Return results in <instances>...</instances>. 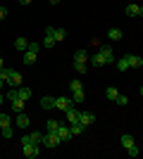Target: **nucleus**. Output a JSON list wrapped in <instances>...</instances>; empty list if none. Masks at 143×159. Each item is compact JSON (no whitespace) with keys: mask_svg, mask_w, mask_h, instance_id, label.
<instances>
[{"mask_svg":"<svg viewBox=\"0 0 143 159\" xmlns=\"http://www.w3.org/2000/svg\"><path fill=\"white\" fill-rule=\"evenodd\" d=\"M0 79L5 81L10 88H19L21 86V74L17 69H7V66H0Z\"/></svg>","mask_w":143,"mask_h":159,"instance_id":"1","label":"nucleus"},{"mask_svg":"<svg viewBox=\"0 0 143 159\" xmlns=\"http://www.w3.org/2000/svg\"><path fill=\"white\" fill-rule=\"evenodd\" d=\"M38 50H41V43H36V40H29V48L21 52V62L26 66H31L36 62V55H38Z\"/></svg>","mask_w":143,"mask_h":159,"instance_id":"2","label":"nucleus"},{"mask_svg":"<svg viewBox=\"0 0 143 159\" xmlns=\"http://www.w3.org/2000/svg\"><path fill=\"white\" fill-rule=\"evenodd\" d=\"M60 143H62V140H60V135H57V133H50V131L43 133V140H41V145H43V147L53 150V147H57Z\"/></svg>","mask_w":143,"mask_h":159,"instance_id":"3","label":"nucleus"},{"mask_svg":"<svg viewBox=\"0 0 143 159\" xmlns=\"http://www.w3.org/2000/svg\"><path fill=\"white\" fill-rule=\"evenodd\" d=\"M21 152H24V157L36 159L41 154V145H36V143H21Z\"/></svg>","mask_w":143,"mask_h":159,"instance_id":"4","label":"nucleus"},{"mask_svg":"<svg viewBox=\"0 0 143 159\" xmlns=\"http://www.w3.org/2000/svg\"><path fill=\"white\" fill-rule=\"evenodd\" d=\"M45 36H53L55 40H64L67 38V31H64V29H57V26H45Z\"/></svg>","mask_w":143,"mask_h":159,"instance_id":"5","label":"nucleus"},{"mask_svg":"<svg viewBox=\"0 0 143 159\" xmlns=\"http://www.w3.org/2000/svg\"><path fill=\"white\" fill-rule=\"evenodd\" d=\"M79 109H76V107H67V109H64V116H67V121H69V126H72V124H79Z\"/></svg>","mask_w":143,"mask_h":159,"instance_id":"6","label":"nucleus"},{"mask_svg":"<svg viewBox=\"0 0 143 159\" xmlns=\"http://www.w3.org/2000/svg\"><path fill=\"white\" fill-rule=\"evenodd\" d=\"M79 124H81L83 128H88L91 124H95V114H91V112H81V114H79Z\"/></svg>","mask_w":143,"mask_h":159,"instance_id":"7","label":"nucleus"},{"mask_svg":"<svg viewBox=\"0 0 143 159\" xmlns=\"http://www.w3.org/2000/svg\"><path fill=\"white\" fill-rule=\"evenodd\" d=\"M67 107H72V98H69V95H64V98H55V109L64 112Z\"/></svg>","mask_w":143,"mask_h":159,"instance_id":"8","label":"nucleus"},{"mask_svg":"<svg viewBox=\"0 0 143 159\" xmlns=\"http://www.w3.org/2000/svg\"><path fill=\"white\" fill-rule=\"evenodd\" d=\"M57 135H60V140H62V143H67V140L72 138V128H69L67 124H62V121H60V128H57Z\"/></svg>","mask_w":143,"mask_h":159,"instance_id":"9","label":"nucleus"},{"mask_svg":"<svg viewBox=\"0 0 143 159\" xmlns=\"http://www.w3.org/2000/svg\"><path fill=\"white\" fill-rule=\"evenodd\" d=\"M98 52L105 57V64H112V62H115V52H112V48H110V45H102Z\"/></svg>","mask_w":143,"mask_h":159,"instance_id":"10","label":"nucleus"},{"mask_svg":"<svg viewBox=\"0 0 143 159\" xmlns=\"http://www.w3.org/2000/svg\"><path fill=\"white\" fill-rule=\"evenodd\" d=\"M88 57H91V55L86 52V50H76L74 57H72V62H74V64H86V62H88Z\"/></svg>","mask_w":143,"mask_h":159,"instance_id":"11","label":"nucleus"},{"mask_svg":"<svg viewBox=\"0 0 143 159\" xmlns=\"http://www.w3.org/2000/svg\"><path fill=\"white\" fill-rule=\"evenodd\" d=\"M88 62H91V66H93V69H100V66H105V57H102L100 52L91 55V57H88Z\"/></svg>","mask_w":143,"mask_h":159,"instance_id":"12","label":"nucleus"},{"mask_svg":"<svg viewBox=\"0 0 143 159\" xmlns=\"http://www.w3.org/2000/svg\"><path fill=\"white\" fill-rule=\"evenodd\" d=\"M119 143H122V147H124V150H129V147H134V145H136V140H134V135H131V133H124L122 138H119Z\"/></svg>","mask_w":143,"mask_h":159,"instance_id":"13","label":"nucleus"},{"mask_svg":"<svg viewBox=\"0 0 143 159\" xmlns=\"http://www.w3.org/2000/svg\"><path fill=\"white\" fill-rule=\"evenodd\" d=\"M10 105H12V112H24V107H26V100L14 98V100H10Z\"/></svg>","mask_w":143,"mask_h":159,"instance_id":"14","label":"nucleus"},{"mask_svg":"<svg viewBox=\"0 0 143 159\" xmlns=\"http://www.w3.org/2000/svg\"><path fill=\"white\" fill-rule=\"evenodd\" d=\"M29 124H31V121H29L26 114H24V112H17V126L24 131V128H29Z\"/></svg>","mask_w":143,"mask_h":159,"instance_id":"15","label":"nucleus"},{"mask_svg":"<svg viewBox=\"0 0 143 159\" xmlns=\"http://www.w3.org/2000/svg\"><path fill=\"white\" fill-rule=\"evenodd\" d=\"M143 66V60L138 55H129V69H141Z\"/></svg>","mask_w":143,"mask_h":159,"instance_id":"16","label":"nucleus"},{"mask_svg":"<svg viewBox=\"0 0 143 159\" xmlns=\"http://www.w3.org/2000/svg\"><path fill=\"white\" fill-rule=\"evenodd\" d=\"M122 36H124L122 29H117V26H112V29L107 31V38H110V40H122Z\"/></svg>","mask_w":143,"mask_h":159,"instance_id":"17","label":"nucleus"},{"mask_svg":"<svg viewBox=\"0 0 143 159\" xmlns=\"http://www.w3.org/2000/svg\"><path fill=\"white\" fill-rule=\"evenodd\" d=\"M31 95H34V93H31V88H26V86H19V88H17V98H21V100H29Z\"/></svg>","mask_w":143,"mask_h":159,"instance_id":"18","label":"nucleus"},{"mask_svg":"<svg viewBox=\"0 0 143 159\" xmlns=\"http://www.w3.org/2000/svg\"><path fill=\"white\" fill-rule=\"evenodd\" d=\"M115 64H117V69H119V71H126V69H129V55L119 57V60H117Z\"/></svg>","mask_w":143,"mask_h":159,"instance_id":"19","label":"nucleus"},{"mask_svg":"<svg viewBox=\"0 0 143 159\" xmlns=\"http://www.w3.org/2000/svg\"><path fill=\"white\" fill-rule=\"evenodd\" d=\"M69 90H72V93H79V90H83L81 81H79V79H72V81H69Z\"/></svg>","mask_w":143,"mask_h":159,"instance_id":"20","label":"nucleus"},{"mask_svg":"<svg viewBox=\"0 0 143 159\" xmlns=\"http://www.w3.org/2000/svg\"><path fill=\"white\" fill-rule=\"evenodd\" d=\"M41 107L43 109H55V98H41Z\"/></svg>","mask_w":143,"mask_h":159,"instance_id":"21","label":"nucleus"},{"mask_svg":"<svg viewBox=\"0 0 143 159\" xmlns=\"http://www.w3.org/2000/svg\"><path fill=\"white\" fill-rule=\"evenodd\" d=\"M14 48H17L19 52H24V50L29 48V40L26 38H17V40H14Z\"/></svg>","mask_w":143,"mask_h":159,"instance_id":"22","label":"nucleus"},{"mask_svg":"<svg viewBox=\"0 0 143 159\" xmlns=\"http://www.w3.org/2000/svg\"><path fill=\"white\" fill-rule=\"evenodd\" d=\"M105 95H107V100H112V102H115V100L119 98V90H117L115 86H110L107 90H105Z\"/></svg>","mask_w":143,"mask_h":159,"instance_id":"23","label":"nucleus"},{"mask_svg":"<svg viewBox=\"0 0 143 159\" xmlns=\"http://www.w3.org/2000/svg\"><path fill=\"white\" fill-rule=\"evenodd\" d=\"M57 128H60V121H57V119H48V131L57 133Z\"/></svg>","mask_w":143,"mask_h":159,"instance_id":"24","label":"nucleus"},{"mask_svg":"<svg viewBox=\"0 0 143 159\" xmlns=\"http://www.w3.org/2000/svg\"><path fill=\"white\" fill-rule=\"evenodd\" d=\"M0 133H2L5 138H12V135H14V128H12V124H10V126H2V128H0Z\"/></svg>","mask_w":143,"mask_h":159,"instance_id":"25","label":"nucleus"},{"mask_svg":"<svg viewBox=\"0 0 143 159\" xmlns=\"http://www.w3.org/2000/svg\"><path fill=\"white\" fill-rule=\"evenodd\" d=\"M10 124H12V116H10V114H0V128L10 126Z\"/></svg>","mask_w":143,"mask_h":159,"instance_id":"26","label":"nucleus"},{"mask_svg":"<svg viewBox=\"0 0 143 159\" xmlns=\"http://www.w3.org/2000/svg\"><path fill=\"white\" fill-rule=\"evenodd\" d=\"M126 17H138V5H126Z\"/></svg>","mask_w":143,"mask_h":159,"instance_id":"27","label":"nucleus"},{"mask_svg":"<svg viewBox=\"0 0 143 159\" xmlns=\"http://www.w3.org/2000/svg\"><path fill=\"white\" fill-rule=\"evenodd\" d=\"M55 43H57V40H55L53 36H45V38H43V43H41V45H43V48H53Z\"/></svg>","mask_w":143,"mask_h":159,"instance_id":"28","label":"nucleus"},{"mask_svg":"<svg viewBox=\"0 0 143 159\" xmlns=\"http://www.w3.org/2000/svg\"><path fill=\"white\" fill-rule=\"evenodd\" d=\"M74 64V62H72ZM74 71L76 74H88V64H74Z\"/></svg>","mask_w":143,"mask_h":159,"instance_id":"29","label":"nucleus"},{"mask_svg":"<svg viewBox=\"0 0 143 159\" xmlns=\"http://www.w3.org/2000/svg\"><path fill=\"white\" fill-rule=\"evenodd\" d=\"M69 128H72V135H79V133H83V131H86V128H83L81 124H72Z\"/></svg>","mask_w":143,"mask_h":159,"instance_id":"30","label":"nucleus"},{"mask_svg":"<svg viewBox=\"0 0 143 159\" xmlns=\"http://www.w3.org/2000/svg\"><path fill=\"white\" fill-rule=\"evenodd\" d=\"M72 100H74V102H83V100H86V93H83V90H79V93H72Z\"/></svg>","mask_w":143,"mask_h":159,"instance_id":"31","label":"nucleus"},{"mask_svg":"<svg viewBox=\"0 0 143 159\" xmlns=\"http://www.w3.org/2000/svg\"><path fill=\"white\" fill-rule=\"evenodd\" d=\"M115 102H117L119 107H126V105H129V98H126V95H119V98H117Z\"/></svg>","mask_w":143,"mask_h":159,"instance_id":"32","label":"nucleus"},{"mask_svg":"<svg viewBox=\"0 0 143 159\" xmlns=\"http://www.w3.org/2000/svg\"><path fill=\"white\" fill-rule=\"evenodd\" d=\"M126 152H129V157H138V154H141V150H138V147L134 145V147H129V150H126Z\"/></svg>","mask_w":143,"mask_h":159,"instance_id":"33","label":"nucleus"},{"mask_svg":"<svg viewBox=\"0 0 143 159\" xmlns=\"http://www.w3.org/2000/svg\"><path fill=\"white\" fill-rule=\"evenodd\" d=\"M14 98H17V88H10L7 95H5V100H14Z\"/></svg>","mask_w":143,"mask_h":159,"instance_id":"34","label":"nucleus"},{"mask_svg":"<svg viewBox=\"0 0 143 159\" xmlns=\"http://www.w3.org/2000/svg\"><path fill=\"white\" fill-rule=\"evenodd\" d=\"M5 17H7V7L0 5V19H5Z\"/></svg>","mask_w":143,"mask_h":159,"instance_id":"35","label":"nucleus"},{"mask_svg":"<svg viewBox=\"0 0 143 159\" xmlns=\"http://www.w3.org/2000/svg\"><path fill=\"white\" fill-rule=\"evenodd\" d=\"M29 2H31V0H19V5H29Z\"/></svg>","mask_w":143,"mask_h":159,"instance_id":"36","label":"nucleus"},{"mask_svg":"<svg viewBox=\"0 0 143 159\" xmlns=\"http://www.w3.org/2000/svg\"><path fill=\"white\" fill-rule=\"evenodd\" d=\"M138 17H143V7L141 5H138Z\"/></svg>","mask_w":143,"mask_h":159,"instance_id":"37","label":"nucleus"},{"mask_svg":"<svg viewBox=\"0 0 143 159\" xmlns=\"http://www.w3.org/2000/svg\"><path fill=\"white\" fill-rule=\"evenodd\" d=\"M57 2H62V0H50V5H57Z\"/></svg>","mask_w":143,"mask_h":159,"instance_id":"38","label":"nucleus"},{"mask_svg":"<svg viewBox=\"0 0 143 159\" xmlns=\"http://www.w3.org/2000/svg\"><path fill=\"white\" fill-rule=\"evenodd\" d=\"M2 102H5V95H0V105H2Z\"/></svg>","mask_w":143,"mask_h":159,"instance_id":"39","label":"nucleus"},{"mask_svg":"<svg viewBox=\"0 0 143 159\" xmlns=\"http://www.w3.org/2000/svg\"><path fill=\"white\" fill-rule=\"evenodd\" d=\"M0 66H5V64H2V52H0Z\"/></svg>","mask_w":143,"mask_h":159,"instance_id":"40","label":"nucleus"},{"mask_svg":"<svg viewBox=\"0 0 143 159\" xmlns=\"http://www.w3.org/2000/svg\"><path fill=\"white\" fill-rule=\"evenodd\" d=\"M2 86H5V81H2V79H0V88H2Z\"/></svg>","mask_w":143,"mask_h":159,"instance_id":"41","label":"nucleus"},{"mask_svg":"<svg viewBox=\"0 0 143 159\" xmlns=\"http://www.w3.org/2000/svg\"><path fill=\"white\" fill-rule=\"evenodd\" d=\"M138 90H141V95H143V86H141V88H138Z\"/></svg>","mask_w":143,"mask_h":159,"instance_id":"42","label":"nucleus"}]
</instances>
